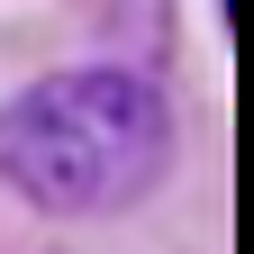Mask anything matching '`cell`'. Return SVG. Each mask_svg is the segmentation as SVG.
I'll return each instance as SVG.
<instances>
[{
  "label": "cell",
  "instance_id": "cell-1",
  "mask_svg": "<svg viewBox=\"0 0 254 254\" xmlns=\"http://www.w3.org/2000/svg\"><path fill=\"white\" fill-rule=\"evenodd\" d=\"M173 164V100L136 64H73L0 109V182L46 218L136 209Z\"/></svg>",
  "mask_w": 254,
  "mask_h": 254
},
{
  "label": "cell",
  "instance_id": "cell-2",
  "mask_svg": "<svg viewBox=\"0 0 254 254\" xmlns=\"http://www.w3.org/2000/svg\"><path fill=\"white\" fill-rule=\"evenodd\" d=\"M218 9H227V0H218Z\"/></svg>",
  "mask_w": 254,
  "mask_h": 254
}]
</instances>
